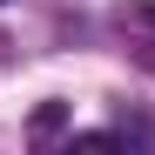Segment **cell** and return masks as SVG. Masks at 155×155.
Wrapping results in <instances>:
<instances>
[{"label": "cell", "mask_w": 155, "mask_h": 155, "mask_svg": "<svg viewBox=\"0 0 155 155\" xmlns=\"http://www.w3.org/2000/svg\"><path fill=\"white\" fill-rule=\"evenodd\" d=\"M61 121H68V115H61V108H54V101H47V108H41V115H34V135H41V142H47V135H54V128H61Z\"/></svg>", "instance_id": "obj_1"}, {"label": "cell", "mask_w": 155, "mask_h": 155, "mask_svg": "<svg viewBox=\"0 0 155 155\" xmlns=\"http://www.w3.org/2000/svg\"><path fill=\"white\" fill-rule=\"evenodd\" d=\"M142 20H148V27H155V7H142Z\"/></svg>", "instance_id": "obj_2"}]
</instances>
